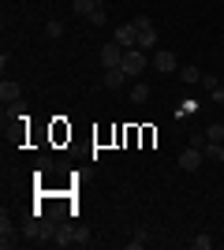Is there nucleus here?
I'll list each match as a JSON object with an SVG mask.
<instances>
[{
    "label": "nucleus",
    "instance_id": "nucleus-20",
    "mask_svg": "<svg viewBox=\"0 0 224 250\" xmlns=\"http://www.w3.org/2000/svg\"><path fill=\"white\" fill-rule=\"evenodd\" d=\"M191 247H194V250H209V247H213V239H209V235H194Z\"/></svg>",
    "mask_w": 224,
    "mask_h": 250
},
{
    "label": "nucleus",
    "instance_id": "nucleus-9",
    "mask_svg": "<svg viewBox=\"0 0 224 250\" xmlns=\"http://www.w3.org/2000/svg\"><path fill=\"white\" fill-rule=\"evenodd\" d=\"M19 97H22V86L19 83H11V79L0 83V101H4V104H19Z\"/></svg>",
    "mask_w": 224,
    "mask_h": 250
},
{
    "label": "nucleus",
    "instance_id": "nucleus-8",
    "mask_svg": "<svg viewBox=\"0 0 224 250\" xmlns=\"http://www.w3.org/2000/svg\"><path fill=\"white\" fill-rule=\"evenodd\" d=\"M0 247H4V250L19 247V239H15V224H11V217H8V213L0 217Z\"/></svg>",
    "mask_w": 224,
    "mask_h": 250
},
{
    "label": "nucleus",
    "instance_id": "nucleus-14",
    "mask_svg": "<svg viewBox=\"0 0 224 250\" xmlns=\"http://www.w3.org/2000/svg\"><path fill=\"white\" fill-rule=\"evenodd\" d=\"M146 243H149L146 228H135V235H131V239H127V247H131V250H142V247H146Z\"/></svg>",
    "mask_w": 224,
    "mask_h": 250
},
{
    "label": "nucleus",
    "instance_id": "nucleus-7",
    "mask_svg": "<svg viewBox=\"0 0 224 250\" xmlns=\"http://www.w3.org/2000/svg\"><path fill=\"white\" fill-rule=\"evenodd\" d=\"M202 161H205V153H202V149H183V153H180V168H183V172H198V168H202Z\"/></svg>",
    "mask_w": 224,
    "mask_h": 250
},
{
    "label": "nucleus",
    "instance_id": "nucleus-24",
    "mask_svg": "<svg viewBox=\"0 0 224 250\" xmlns=\"http://www.w3.org/2000/svg\"><path fill=\"white\" fill-rule=\"evenodd\" d=\"M75 247H90V231L79 228V239H75Z\"/></svg>",
    "mask_w": 224,
    "mask_h": 250
},
{
    "label": "nucleus",
    "instance_id": "nucleus-12",
    "mask_svg": "<svg viewBox=\"0 0 224 250\" xmlns=\"http://www.w3.org/2000/svg\"><path fill=\"white\" fill-rule=\"evenodd\" d=\"M202 153H205V161H221L224 165V142H205Z\"/></svg>",
    "mask_w": 224,
    "mask_h": 250
},
{
    "label": "nucleus",
    "instance_id": "nucleus-13",
    "mask_svg": "<svg viewBox=\"0 0 224 250\" xmlns=\"http://www.w3.org/2000/svg\"><path fill=\"white\" fill-rule=\"evenodd\" d=\"M131 101H135V104H146L149 101V86L146 83H135V86H131Z\"/></svg>",
    "mask_w": 224,
    "mask_h": 250
},
{
    "label": "nucleus",
    "instance_id": "nucleus-16",
    "mask_svg": "<svg viewBox=\"0 0 224 250\" xmlns=\"http://www.w3.org/2000/svg\"><path fill=\"white\" fill-rule=\"evenodd\" d=\"M94 8H97V0H75V15H86V19H90Z\"/></svg>",
    "mask_w": 224,
    "mask_h": 250
},
{
    "label": "nucleus",
    "instance_id": "nucleus-6",
    "mask_svg": "<svg viewBox=\"0 0 224 250\" xmlns=\"http://www.w3.org/2000/svg\"><path fill=\"white\" fill-rule=\"evenodd\" d=\"M75 239H79V228L75 224H56V235H53V247H75Z\"/></svg>",
    "mask_w": 224,
    "mask_h": 250
},
{
    "label": "nucleus",
    "instance_id": "nucleus-19",
    "mask_svg": "<svg viewBox=\"0 0 224 250\" xmlns=\"http://www.w3.org/2000/svg\"><path fill=\"white\" fill-rule=\"evenodd\" d=\"M90 22H94V26H105V22H108V15H105V8H101V4L90 11Z\"/></svg>",
    "mask_w": 224,
    "mask_h": 250
},
{
    "label": "nucleus",
    "instance_id": "nucleus-11",
    "mask_svg": "<svg viewBox=\"0 0 224 250\" xmlns=\"http://www.w3.org/2000/svg\"><path fill=\"white\" fill-rule=\"evenodd\" d=\"M202 67H194V63H183V67H180V79H183V83H187V86H194V83H202Z\"/></svg>",
    "mask_w": 224,
    "mask_h": 250
},
{
    "label": "nucleus",
    "instance_id": "nucleus-5",
    "mask_svg": "<svg viewBox=\"0 0 224 250\" xmlns=\"http://www.w3.org/2000/svg\"><path fill=\"white\" fill-rule=\"evenodd\" d=\"M153 63H157V71H161V75H172V71H180V56H176V52H168V49H157Z\"/></svg>",
    "mask_w": 224,
    "mask_h": 250
},
{
    "label": "nucleus",
    "instance_id": "nucleus-23",
    "mask_svg": "<svg viewBox=\"0 0 224 250\" xmlns=\"http://www.w3.org/2000/svg\"><path fill=\"white\" fill-rule=\"evenodd\" d=\"M205 142H209V138H205L202 131H194V135H191V146H194V149H205Z\"/></svg>",
    "mask_w": 224,
    "mask_h": 250
},
{
    "label": "nucleus",
    "instance_id": "nucleus-21",
    "mask_svg": "<svg viewBox=\"0 0 224 250\" xmlns=\"http://www.w3.org/2000/svg\"><path fill=\"white\" fill-rule=\"evenodd\" d=\"M202 90H205V94H213V90H221V83H217L213 75H202Z\"/></svg>",
    "mask_w": 224,
    "mask_h": 250
},
{
    "label": "nucleus",
    "instance_id": "nucleus-25",
    "mask_svg": "<svg viewBox=\"0 0 224 250\" xmlns=\"http://www.w3.org/2000/svg\"><path fill=\"white\" fill-rule=\"evenodd\" d=\"M221 86H224V79H221Z\"/></svg>",
    "mask_w": 224,
    "mask_h": 250
},
{
    "label": "nucleus",
    "instance_id": "nucleus-10",
    "mask_svg": "<svg viewBox=\"0 0 224 250\" xmlns=\"http://www.w3.org/2000/svg\"><path fill=\"white\" fill-rule=\"evenodd\" d=\"M127 79H131V75L123 71V67H108V71H105V86H108V90H120V86H127Z\"/></svg>",
    "mask_w": 224,
    "mask_h": 250
},
{
    "label": "nucleus",
    "instance_id": "nucleus-2",
    "mask_svg": "<svg viewBox=\"0 0 224 250\" xmlns=\"http://www.w3.org/2000/svg\"><path fill=\"white\" fill-rule=\"evenodd\" d=\"M53 235H56V224H41V220H30V224H26V243H34V247L53 243Z\"/></svg>",
    "mask_w": 224,
    "mask_h": 250
},
{
    "label": "nucleus",
    "instance_id": "nucleus-17",
    "mask_svg": "<svg viewBox=\"0 0 224 250\" xmlns=\"http://www.w3.org/2000/svg\"><path fill=\"white\" fill-rule=\"evenodd\" d=\"M205 138H209V142H224V124H209Z\"/></svg>",
    "mask_w": 224,
    "mask_h": 250
},
{
    "label": "nucleus",
    "instance_id": "nucleus-15",
    "mask_svg": "<svg viewBox=\"0 0 224 250\" xmlns=\"http://www.w3.org/2000/svg\"><path fill=\"white\" fill-rule=\"evenodd\" d=\"M157 45V30H139V49H153Z\"/></svg>",
    "mask_w": 224,
    "mask_h": 250
},
{
    "label": "nucleus",
    "instance_id": "nucleus-3",
    "mask_svg": "<svg viewBox=\"0 0 224 250\" xmlns=\"http://www.w3.org/2000/svg\"><path fill=\"white\" fill-rule=\"evenodd\" d=\"M123 45H116V42H108V45H101V52H97V63H101V67H120V63H123Z\"/></svg>",
    "mask_w": 224,
    "mask_h": 250
},
{
    "label": "nucleus",
    "instance_id": "nucleus-4",
    "mask_svg": "<svg viewBox=\"0 0 224 250\" xmlns=\"http://www.w3.org/2000/svg\"><path fill=\"white\" fill-rule=\"evenodd\" d=\"M112 42L123 45V49H139V26H135V22H123V26L112 34Z\"/></svg>",
    "mask_w": 224,
    "mask_h": 250
},
{
    "label": "nucleus",
    "instance_id": "nucleus-1",
    "mask_svg": "<svg viewBox=\"0 0 224 250\" xmlns=\"http://www.w3.org/2000/svg\"><path fill=\"white\" fill-rule=\"evenodd\" d=\"M120 67H123V71H127L131 79H139V75L149 67V56H146V49H127V52H123V63H120Z\"/></svg>",
    "mask_w": 224,
    "mask_h": 250
},
{
    "label": "nucleus",
    "instance_id": "nucleus-18",
    "mask_svg": "<svg viewBox=\"0 0 224 250\" xmlns=\"http://www.w3.org/2000/svg\"><path fill=\"white\" fill-rule=\"evenodd\" d=\"M45 34H49V38H60V34H64V22H60V19H49V22H45Z\"/></svg>",
    "mask_w": 224,
    "mask_h": 250
},
{
    "label": "nucleus",
    "instance_id": "nucleus-22",
    "mask_svg": "<svg viewBox=\"0 0 224 250\" xmlns=\"http://www.w3.org/2000/svg\"><path fill=\"white\" fill-rule=\"evenodd\" d=\"M135 26H139V30H153V19H149V15H135Z\"/></svg>",
    "mask_w": 224,
    "mask_h": 250
}]
</instances>
